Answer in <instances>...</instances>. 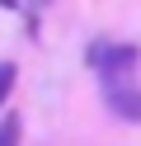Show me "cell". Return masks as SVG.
I'll return each instance as SVG.
<instances>
[{
	"label": "cell",
	"mask_w": 141,
	"mask_h": 146,
	"mask_svg": "<svg viewBox=\"0 0 141 146\" xmlns=\"http://www.w3.org/2000/svg\"><path fill=\"white\" fill-rule=\"evenodd\" d=\"M85 61H89L103 80H122V76H132V71H136L141 52H136V42H89Z\"/></svg>",
	"instance_id": "obj_1"
},
{
	"label": "cell",
	"mask_w": 141,
	"mask_h": 146,
	"mask_svg": "<svg viewBox=\"0 0 141 146\" xmlns=\"http://www.w3.org/2000/svg\"><path fill=\"white\" fill-rule=\"evenodd\" d=\"M103 99H108V108L122 123H141V85H132L127 76L122 80H103Z\"/></svg>",
	"instance_id": "obj_2"
},
{
	"label": "cell",
	"mask_w": 141,
	"mask_h": 146,
	"mask_svg": "<svg viewBox=\"0 0 141 146\" xmlns=\"http://www.w3.org/2000/svg\"><path fill=\"white\" fill-rule=\"evenodd\" d=\"M19 137H24V123H19V113H9L0 123V146H19Z\"/></svg>",
	"instance_id": "obj_3"
},
{
	"label": "cell",
	"mask_w": 141,
	"mask_h": 146,
	"mask_svg": "<svg viewBox=\"0 0 141 146\" xmlns=\"http://www.w3.org/2000/svg\"><path fill=\"white\" fill-rule=\"evenodd\" d=\"M14 80H19V71H14V61H0V108H5V99H9V90H14Z\"/></svg>",
	"instance_id": "obj_4"
},
{
	"label": "cell",
	"mask_w": 141,
	"mask_h": 146,
	"mask_svg": "<svg viewBox=\"0 0 141 146\" xmlns=\"http://www.w3.org/2000/svg\"><path fill=\"white\" fill-rule=\"evenodd\" d=\"M38 5H42V0H38Z\"/></svg>",
	"instance_id": "obj_5"
}]
</instances>
